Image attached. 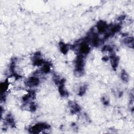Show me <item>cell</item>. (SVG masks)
Masks as SVG:
<instances>
[{
	"mask_svg": "<svg viewBox=\"0 0 134 134\" xmlns=\"http://www.w3.org/2000/svg\"><path fill=\"white\" fill-rule=\"evenodd\" d=\"M50 128V126L45 123H39L32 127L29 131L32 133H39L40 131L44 129H47Z\"/></svg>",
	"mask_w": 134,
	"mask_h": 134,
	"instance_id": "cell-1",
	"label": "cell"
},
{
	"mask_svg": "<svg viewBox=\"0 0 134 134\" xmlns=\"http://www.w3.org/2000/svg\"><path fill=\"white\" fill-rule=\"evenodd\" d=\"M39 83V80L38 79V78H36L35 77H31L27 81L26 83V84L28 86H35L38 85Z\"/></svg>",
	"mask_w": 134,
	"mask_h": 134,
	"instance_id": "cell-2",
	"label": "cell"
},
{
	"mask_svg": "<svg viewBox=\"0 0 134 134\" xmlns=\"http://www.w3.org/2000/svg\"><path fill=\"white\" fill-rule=\"evenodd\" d=\"M90 47L89 45L86 43V42L83 43L80 47V52L81 53V55L83 56V55L88 54L90 51Z\"/></svg>",
	"mask_w": 134,
	"mask_h": 134,
	"instance_id": "cell-3",
	"label": "cell"
},
{
	"mask_svg": "<svg viewBox=\"0 0 134 134\" xmlns=\"http://www.w3.org/2000/svg\"><path fill=\"white\" fill-rule=\"evenodd\" d=\"M107 28H108L107 25L106 24L105 22L103 21H100V22L98 23L97 25V30L100 33H104L106 31Z\"/></svg>",
	"mask_w": 134,
	"mask_h": 134,
	"instance_id": "cell-4",
	"label": "cell"
},
{
	"mask_svg": "<svg viewBox=\"0 0 134 134\" xmlns=\"http://www.w3.org/2000/svg\"><path fill=\"white\" fill-rule=\"evenodd\" d=\"M110 58V61H111V64H112V67L113 69H115L118 66L119 59L114 54V55L112 54Z\"/></svg>",
	"mask_w": 134,
	"mask_h": 134,
	"instance_id": "cell-5",
	"label": "cell"
},
{
	"mask_svg": "<svg viewBox=\"0 0 134 134\" xmlns=\"http://www.w3.org/2000/svg\"><path fill=\"white\" fill-rule=\"evenodd\" d=\"M124 43L125 45L130 47L133 48V38L132 37H126L124 40Z\"/></svg>",
	"mask_w": 134,
	"mask_h": 134,
	"instance_id": "cell-6",
	"label": "cell"
},
{
	"mask_svg": "<svg viewBox=\"0 0 134 134\" xmlns=\"http://www.w3.org/2000/svg\"><path fill=\"white\" fill-rule=\"evenodd\" d=\"M60 48L61 51L64 54H66L69 50L68 46L63 43H60Z\"/></svg>",
	"mask_w": 134,
	"mask_h": 134,
	"instance_id": "cell-7",
	"label": "cell"
},
{
	"mask_svg": "<svg viewBox=\"0 0 134 134\" xmlns=\"http://www.w3.org/2000/svg\"><path fill=\"white\" fill-rule=\"evenodd\" d=\"M121 79L122 80L125 82H127L129 81V76L127 72L125 71H121Z\"/></svg>",
	"mask_w": 134,
	"mask_h": 134,
	"instance_id": "cell-8",
	"label": "cell"
},
{
	"mask_svg": "<svg viewBox=\"0 0 134 134\" xmlns=\"http://www.w3.org/2000/svg\"><path fill=\"white\" fill-rule=\"evenodd\" d=\"M50 71V65L49 63H45L42 68V71L44 73H47Z\"/></svg>",
	"mask_w": 134,
	"mask_h": 134,
	"instance_id": "cell-9",
	"label": "cell"
},
{
	"mask_svg": "<svg viewBox=\"0 0 134 134\" xmlns=\"http://www.w3.org/2000/svg\"><path fill=\"white\" fill-rule=\"evenodd\" d=\"M86 87L85 86H81L80 89H79V95H83L85 91H86Z\"/></svg>",
	"mask_w": 134,
	"mask_h": 134,
	"instance_id": "cell-10",
	"label": "cell"
}]
</instances>
